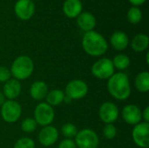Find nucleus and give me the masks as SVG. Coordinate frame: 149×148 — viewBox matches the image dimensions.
<instances>
[{
  "label": "nucleus",
  "mask_w": 149,
  "mask_h": 148,
  "mask_svg": "<svg viewBox=\"0 0 149 148\" xmlns=\"http://www.w3.org/2000/svg\"><path fill=\"white\" fill-rule=\"evenodd\" d=\"M107 90L112 97L118 100H126L131 94L128 76L124 72L114 73L108 79Z\"/></svg>",
  "instance_id": "obj_1"
},
{
  "label": "nucleus",
  "mask_w": 149,
  "mask_h": 148,
  "mask_svg": "<svg viewBox=\"0 0 149 148\" xmlns=\"http://www.w3.org/2000/svg\"><path fill=\"white\" fill-rule=\"evenodd\" d=\"M82 47L88 55L100 57L107 52L108 44L102 35L97 31H91L84 34L82 38Z\"/></svg>",
  "instance_id": "obj_2"
},
{
  "label": "nucleus",
  "mask_w": 149,
  "mask_h": 148,
  "mask_svg": "<svg viewBox=\"0 0 149 148\" xmlns=\"http://www.w3.org/2000/svg\"><path fill=\"white\" fill-rule=\"evenodd\" d=\"M10 71L15 79L18 81L27 79L34 71L33 61L28 56H19L13 61Z\"/></svg>",
  "instance_id": "obj_3"
},
{
  "label": "nucleus",
  "mask_w": 149,
  "mask_h": 148,
  "mask_svg": "<svg viewBox=\"0 0 149 148\" xmlns=\"http://www.w3.org/2000/svg\"><path fill=\"white\" fill-rule=\"evenodd\" d=\"M55 113L53 107L47 103H39L34 110V120L36 123L42 126H50L54 120Z\"/></svg>",
  "instance_id": "obj_4"
},
{
  "label": "nucleus",
  "mask_w": 149,
  "mask_h": 148,
  "mask_svg": "<svg viewBox=\"0 0 149 148\" xmlns=\"http://www.w3.org/2000/svg\"><path fill=\"white\" fill-rule=\"evenodd\" d=\"M76 147L79 148H98L100 140L98 134L92 129H83L75 136Z\"/></svg>",
  "instance_id": "obj_5"
},
{
  "label": "nucleus",
  "mask_w": 149,
  "mask_h": 148,
  "mask_svg": "<svg viewBox=\"0 0 149 148\" xmlns=\"http://www.w3.org/2000/svg\"><path fill=\"white\" fill-rule=\"evenodd\" d=\"M114 69L112 60L103 58L93 65L91 71L95 78L99 79H108L114 74Z\"/></svg>",
  "instance_id": "obj_6"
},
{
  "label": "nucleus",
  "mask_w": 149,
  "mask_h": 148,
  "mask_svg": "<svg viewBox=\"0 0 149 148\" xmlns=\"http://www.w3.org/2000/svg\"><path fill=\"white\" fill-rule=\"evenodd\" d=\"M22 114L20 104L15 100H6L1 106V116L7 123L17 122Z\"/></svg>",
  "instance_id": "obj_7"
},
{
  "label": "nucleus",
  "mask_w": 149,
  "mask_h": 148,
  "mask_svg": "<svg viewBox=\"0 0 149 148\" xmlns=\"http://www.w3.org/2000/svg\"><path fill=\"white\" fill-rule=\"evenodd\" d=\"M65 97L71 100H78L86 96L88 92L87 84L80 79H73L65 86Z\"/></svg>",
  "instance_id": "obj_8"
},
{
  "label": "nucleus",
  "mask_w": 149,
  "mask_h": 148,
  "mask_svg": "<svg viewBox=\"0 0 149 148\" xmlns=\"http://www.w3.org/2000/svg\"><path fill=\"white\" fill-rule=\"evenodd\" d=\"M134 142L141 148L149 147V123L140 122L135 125L132 131Z\"/></svg>",
  "instance_id": "obj_9"
},
{
  "label": "nucleus",
  "mask_w": 149,
  "mask_h": 148,
  "mask_svg": "<svg viewBox=\"0 0 149 148\" xmlns=\"http://www.w3.org/2000/svg\"><path fill=\"white\" fill-rule=\"evenodd\" d=\"M99 116L104 123L113 124L118 120L119 109L114 103L110 101L105 102L100 107Z\"/></svg>",
  "instance_id": "obj_10"
},
{
  "label": "nucleus",
  "mask_w": 149,
  "mask_h": 148,
  "mask_svg": "<svg viewBox=\"0 0 149 148\" xmlns=\"http://www.w3.org/2000/svg\"><path fill=\"white\" fill-rule=\"evenodd\" d=\"M14 11L21 20H29L34 14L35 4L31 0H17L14 6Z\"/></svg>",
  "instance_id": "obj_11"
},
{
  "label": "nucleus",
  "mask_w": 149,
  "mask_h": 148,
  "mask_svg": "<svg viewBox=\"0 0 149 148\" xmlns=\"http://www.w3.org/2000/svg\"><path fill=\"white\" fill-rule=\"evenodd\" d=\"M39 143L44 147H51L54 145L58 139V131L55 126H44L38 136Z\"/></svg>",
  "instance_id": "obj_12"
},
{
  "label": "nucleus",
  "mask_w": 149,
  "mask_h": 148,
  "mask_svg": "<svg viewBox=\"0 0 149 148\" xmlns=\"http://www.w3.org/2000/svg\"><path fill=\"white\" fill-rule=\"evenodd\" d=\"M122 118L124 121L129 125L135 126L142 120L141 111L135 105H127L122 109Z\"/></svg>",
  "instance_id": "obj_13"
},
{
  "label": "nucleus",
  "mask_w": 149,
  "mask_h": 148,
  "mask_svg": "<svg viewBox=\"0 0 149 148\" xmlns=\"http://www.w3.org/2000/svg\"><path fill=\"white\" fill-rule=\"evenodd\" d=\"M21 90L22 87L20 82L15 79H10L4 83L2 92L8 100H14L20 95Z\"/></svg>",
  "instance_id": "obj_14"
},
{
  "label": "nucleus",
  "mask_w": 149,
  "mask_h": 148,
  "mask_svg": "<svg viewBox=\"0 0 149 148\" xmlns=\"http://www.w3.org/2000/svg\"><path fill=\"white\" fill-rule=\"evenodd\" d=\"M77 24L81 30L87 32L93 31L96 26V19L90 12H81L77 17Z\"/></svg>",
  "instance_id": "obj_15"
},
{
  "label": "nucleus",
  "mask_w": 149,
  "mask_h": 148,
  "mask_svg": "<svg viewBox=\"0 0 149 148\" xmlns=\"http://www.w3.org/2000/svg\"><path fill=\"white\" fill-rule=\"evenodd\" d=\"M63 11L70 18L77 17L82 11V3L79 0H65L63 3Z\"/></svg>",
  "instance_id": "obj_16"
},
{
  "label": "nucleus",
  "mask_w": 149,
  "mask_h": 148,
  "mask_svg": "<svg viewBox=\"0 0 149 148\" xmlns=\"http://www.w3.org/2000/svg\"><path fill=\"white\" fill-rule=\"evenodd\" d=\"M48 86L44 81H35L30 88V94L35 100L40 101L45 99L48 93Z\"/></svg>",
  "instance_id": "obj_17"
},
{
  "label": "nucleus",
  "mask_w": 149,
  "mask_h": 148,
  "mask_svg": "<svg viewBox=\"0 0 149 148\" xmlns=\"http://www.w3.org/2000/svg\"><path fill=\"white\" fill-rule=\"evenodd\" d=\"M112 46L117 51H123L128 46V37L123 31H116L110 38Z\"/></svg>",
  "instance_id": "obj_18"
},
{
  "label": "nucleus",
  "mask_w": 149,
  "mask_h": 148,
  "mask_svg": "<svg viewBox=\"0 0 149 148\" xmlns=\"http://www.w3.org/2000/svg\"><path fill=\"white\" fill-rule=\"evenodd\" d=\"M149 39L146 34H138L136 35L132 42L131 47L136 52H142L148 48Z\"/></svg>",
  "instance_id": "obj_19"
},
{
  "label": "nucleus",
  "mask_w": 149,
  "mask_h": 148,
  "mask_svg": "<svg viewBox=\"0 0 149 148\" xmlns=\"http://www.w3.org/2000/svg\"><path fill=\"white\" fill-rule=\"evenodd\" d=\"M65 98V94L63 91L58 90V89H54L50 92H48L45 99H46V103L50 105L51 106H57L60 105Z\"/></svg>",
  "instance_id": "obj_20"
},
{
  "label": "nucleus",
  "mask_w": 149,
  "mask_h": 148,
  "mask_svg": "<svg viewBox=\"0 0 149 148\" xmlns=\"http://www.w3.org/2000/svg\"><path fill=\"white\" fill-rule=\"evenodd\" d=\"M136 89L141 92H148L149 90V73L148 72H140L134 80Z\"/></svg>",
  "instance_id": "obj_21"
},
{
  "label": "nucleus",
  "mask_w": 149,
  "mask_h": 148,
  "mask_svg": "<svg viewBox=\"0 0 149 148\" xmlns=\"http://www.w3.org/2000/svg\"><path fill=\"white\" fill-rule=\"evenodd\" d=\"M114 68L118 70H125L130 65V58L126 54L116 55L112 60Z\"/></svg>",
  "instance_id": "obj_22"
},
{
  "label": "nucleus",
  "mask_w": 149,
  "mask_h": 148,
  "mask_svg": "<svg viewBox=\"0 0 149 148\" xmlns=\"http://www.w3.org/2000/svg\"><path fill=\"white\" fill-rule=\"evenodd\" d=\"M78 132L79 131H78L76 126L72 124V123H66V124L63 125L62 127H61V133L66 139L75 138Z\"/></svg>",
  "instance_id": "obj_23"
},
{
  "label": "nucleus",
  "mask_w": 149,
  "mask_h": 148,
  "mask_svg": "<svg viewBox=\"0 0 149 148\" xmlns=\"http://www.w3.org/2000/svg\"><path fill=\"white\" fill-rule=\"evenodd\" d=\"M141 18H142V14L138 7L134 6L129 9L127 12V19L131 24H138L141 22Z\"/></svg>",
  "instance_id": "obj_24"
},
{
  "label": "nucleus",
  "mask_w": 149,
  "mask_h": 148,
  "mask_svg": "<svg viewBox=\"0 0 149 148\" xmlns=\"http://www.w3.org/2000/svg\"><path fill=\"white\" fill-rule=\"evenodd\" d=\"M38 124L34 119L26 118L21 123V130L24 133H33L37 129Z\"/></svg>",
  "instance_id": "obj_25"
},
{
  "label": "nucleus",
  "mask_w": 149,
  "mask_h": 148,
  "mask_svg": "<svg viewBox=\"0 0 149 148\" xmlns=\"http://www.w3.org/2000/svg\"><path fill=\"white\" fill-rule=\"evenodd\" d=\"M13 148H35V142L31 138L23 137L16 141Z\"/></svg>",
  "instance_id": "obj_26"
},
{
  "label": "nucleus",
  "mask_w": 149,
  "mask_h": 148,
  "mask_svg": "<svg viewBox=\"0 0 149 148\" xmlns=\"http://www.w3.org/2000/svg\"><path fill=\"white\" fill-rule=\"evenodd\" d=\"M103 135L107 140H113L117 135V129L113 124H106L103 128Z\"/></svg>",
  "instance_id": "obj_27"
},
{
  "label": "nucleus",
  "mask_w": 149,
  "mask_h": 148,
  "mask_svg": "<svg viewBox=\"0 0 149 148\" xmlns=\"http://www.w3.org/2000/svg\"><path fill=\"white\" fill-rule=\"evenodd\" d=\"M11 77L10 71L5 66H0V82L5 83Z\"/></svg>",
  "instance_id": "obj_28"
},
{
  "label": "nucleus",
  "mask_w": 149,
  "mask_h": 148,
  "mask_svg": "<svg viewBox=\"0 0 149 148\" xmlns=\"http://www.w3.org/2000/svg\"><path fill=\"white\" fill-rule=\"evenodd\" d=\"M58 148H77V147L72 139H65L59 143Z\"/></svg>",
  "instance_id": "obj_29"
},
{
  "label": "nucleus",
  "mask_w": 149,
  "mask_h": 148,
  "mask_svg": "<svg viewBox=\"0 0 149 148\" xmlns=\"http://www.w3.org/2000/svg\"><path fill=\"white\" fill-rule=\"evenodd\" d=\"M142 119L144 120V122L149 123V106H147L143 112H141Z\"/></svg>",
  "instance_id": "obj_30"
},
{
  "label": "nucleus",
  "mask_w": 149,
  "mask_h": 148,
  "mask_svg": "<svg viewBox=\"0 0 149 148\" xmlns=\"http://www.w3.org/2000/svg\"><path fill=\"white\" fill-rule=\"evenodd\" d=\"M129 2L134 5V6H139V5H141V4H143L145 2H146V0H129Z\"/></svg>",
  "instance_id": "obj_31"
},
{
  "label": "nucleus",
  "mask_w": 149,
  "mask_h": 148,
  "mask_svg": "<svg viewBox=\"0 0 149 148\" xmlns=\"http://www.w3.org/2000/svg\"><path fill=\"white\" fill-rule=\"evenodd\" d=\"M5 102V97L3 95V93L0 91V106Z\"/></svg>",
  "instance_id": "obj_32"
},
{
  "label": "nucleus",
  "mask_w": 149,
  "mask_h": 148,
  "mask_svg": "<svg viewBox=\"0 0 149 148\" xmlns=\"http://www.w3.org/2000/svg\"><path fill=\"white\" fill-rule=\"evenodd\" d=\"M146 62H147V64L149 65V52L148 51L147 52V54H146Z\"/></svg>",
  "instance_id": "obj_33"
}]
</instances>
